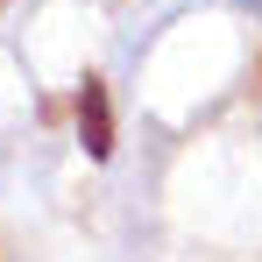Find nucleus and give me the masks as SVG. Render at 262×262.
Returning <instances> with one entry per match:
<instances>
[{"instance_id":"f257e3e1","label":"nucleus","mask_w":262,"mask_h":262,"mask_svg":"<svg viewBox=\"0 0 262 262\" xmlns=\"http://www.w3.org/2000/svg\"><path fill=\"white\" fill-rule=\"evenodd\" d=\"M241 7H255V14H262V0H241Z\"/></svg>"}]
</instances>
